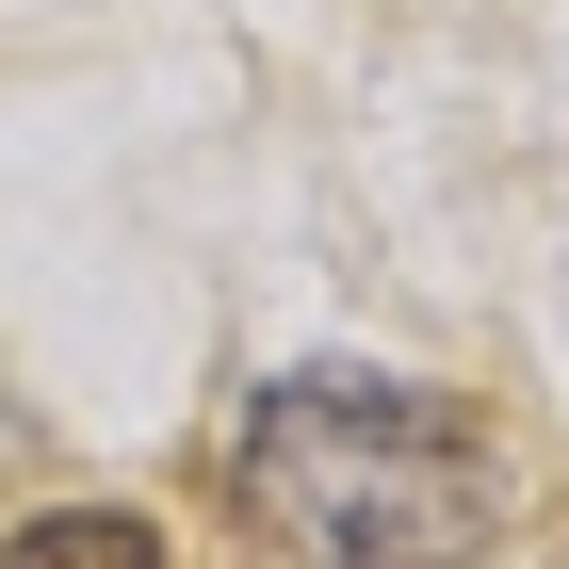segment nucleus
<instances>
[{"mask_svg":"<svg viewBox=\"0 0 569 569\" xmlns=\"http://www.w3.org/2000/svg\"><path fill=\"white\" fill-rule=\"evenodd\" d=\"M244 488L309 569H472L505 537V456L423 375H277L244 407Z\"/></svg>","mask_w":569,"mask_h":569,"instance_id":"nucleus-1","label":"nucleus"},{"mask_svg":"<svg viewBox=\"0 0 569 569\" xmlns=\"http://www.w3.org/2000/svg\"><path fill=\"white\" fill-rule=\"evenodd\" d=\"M0 569H163V521H131V505H33L0 537Z\"/></svg>","mask_w":569,"mask_h":569,"instance_id":"nucleus-2","label":"nucleus"}]
</instances>
